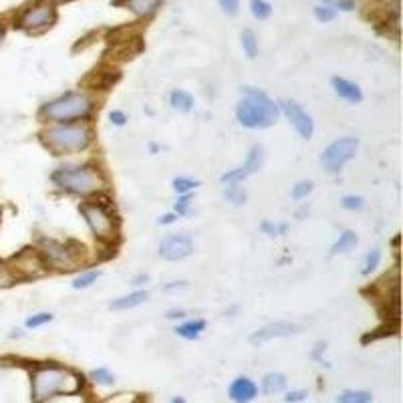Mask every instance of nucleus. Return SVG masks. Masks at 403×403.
Instances as JSON below:
<instances>
[{
  "label": "nucleus",
  "mask_w": 403,
  "mask_h": 403,
  "mask_svg": "<svg viewBox=\"0 0 403 403\" xmlns=\"http://www.w3.org/2000/svg\"><path fill=\"white\" fill-rule=\"evenodd\" d=\"M236 119L248 129H267L278 119V105L267 93L244 87V97L236 105Z\"/></svg>",
  "instance_id": "1"
},
{
  "label": "nucleus",
  "mask_w": 403,
  "mask_h": 403,
  "mask_svg": "<svg viewBox=\"0 0 403 403\" xmlns=\"http://www.w3.org/2000/svg\"><path fill=\"white\" fill-rule=\"evenodd\" d=\"M33 402L41 403L55 395H71L81 389V381L75 373L57 365H45L33 371Z\"/></svg>",
  "instance_id": "2"
},
{
  "label": "nucleus",
  "mask_w": 403,
  "mask_h": 403,
  "mask_svg": "<svg viewBox=\"0 0 403 403\" xmlns=\"http://www.w3.org/2000/svg\"><path fill=\"white\" fill-rule=\"evenodd\" d=\"M91 127L87 123H61L41 134L43 143L57 155L85 150L91 143Z\"/></svg>",
  "instance_id": "3"
},
{
  "label": "nucleus",
  "mask_w": 403,
  "mask_h": 403,
  "mask_svg": "<svg viewBox=\"0 0 403 403\" xmlns=\"http://www.w3.org/2000/svg\"><path fill=\"white\" fill-rule=\"evenodd\" d=\"M52 182L71 194H79V196L99 194L105 188V178H103L99 168H95V166L57 169L52 174Z\"/></svg>",
  "instance_id": "4"
},
{
  "label": "nucleus",
  "mask_w": 403,
  "mask_h": 403,
  "mask_svg": "<svg viewBox=\"0 0 403 403\" xmlns=\"http://www.w3.org/2000/svg\"><path fill=\"white\" fill-rule=\"evenodd\" d=\"M91 111H93L91 97L83 91H77L47 103L41 115L49 121H73V119H87L91 115Z\"/></svg>",
  "instance_id": "5"
},
{
  "label": "nucleus",
  "mask_w": 403,
  "mask_h": 403,
  "mask_svg": "<svg viewBox=\"0 0 403 403\" xmlns=\"http://www.w3.org/2000/svg\"><path fill=\"white\" fill-rule=\"evenodd\" d=\"M81 214L85 222L89 224L91 232L95 234L101 242H113L118 238V224L113 214L109 212L107 206H103L101 202H85L81 206Z\"/></svg>",
  "instance_id": "6"
},
{
  "label": "nucleus",
  "mask_w": 403,
  "mask_h": 403,
  "mask_svg": "<svg viewBox=\"0 0 403 403\" xmlns=\"http://www.w3.org/2000/svg\"><path fill=\"white\" fill-rule=\"evenodd\" d=\"M357 150H359V141L355 137H341L320 153V164L329 174H337L349 160L355 157Z\"/></svg>",
  "instance_id": "7"
},
{
  "label": "nucleus",
  "mask_w": 403,
  "mask_h": 403,
  "mask_svg": "<svg viewBox=\"0 0 403 403\" xmlns=\"http://www.w3.org/2000/svg\"><path fill=\"white\" fill-rule=\"evenodd\" d=\"M38 252H41L45 264H50L55 269L71 270L79 264V252L71 250L67 244L57 242V240H43Z\"/></svg>",
  "instance_id": "8"
},
{
  "label": "nucleus",
  "mask_w": 403,
  "mask_h": 403,
  "mask_svg": "<svg viewBox=\"0 0 403 403\" xmlns=\"http://www.w3.org/2000/svg\"><path fill=\"white\" fill-rule=\"evenodd\" d=\"M262 166H264V148H262V146H254L250 153H248V157H246V162H244V166L232 169V171H228V174H224V176L220 178V182L228 185H238L240 182H244L248 176L260 171Z\"/></svg>",
  "instance_id": "9"
},
{
  "label": "nucleus",
  "mask_w": 403,
  "mask_h": 403,
  "mask_svg": "<svg viewBox=\"0 0 403 403\" xmlns=\"http://www.w3.org/2000/svg\"><path fill=\"white\" fill-rule=\"evenodd\" d=\"M45 267H47V264H45V260H43L41 252L31 250V248L18 252L17 256L13 258V262H10V270H13V274H15V276H20V278L38 276V274H43V272H45Z\"/></svg>",
  "instance_id": "10"
},
{
  "label": "nucleus",
  "mask_w": 403,
  "mask_h": 403,
  "mask_svg": "<svg viewBox=\"0 0 403 403\" xmlns=\"http://www.w3.org/2000/svg\"><path fill=\"white\" fill-rule=\"evenodd\" d=\"M281 107H283V113L288 119V123L297 129V134L301 135L302 139H311L313 134H315V123L301 105L297 101L285 99L281 101Z\"/></svg>",
  "instance_id": "11"
},
{
  "label": "nucleus",
  "mask_w": 403,
  "mask_h": 403,
  "mask_svg": "<svg viewBox=\"0 0 403 403\" xmlns=\"http://www.w3.org/2000/svg\"><path fill=\"white\" fill-rule=\"evenodd\" d=\"M55 22V8L50 4H36L33 8H27L20 17V27L24 31H41Z\"/></svg>",
  "instance_id": "12"
},
{
  "label": "nucleus",
  "mask_w": 403,
  "mask_h": 403,
  "mask_svg": "<svg viewBox=\"0 0 403 403\" xmlns=\"http://www.w3.org/2000/svg\"><path fill=\"white\" fill-rule=\"evenodd\" d=\"M299 325L295 323H286V320H278V323H270L267 327H262L260 331L252 333L250 335V343L252 345H264L269 343L272 339H278V337H288L299 333Z\"/></svg>",
  "instance_id": "13"
},
{
  "label": "nucleus",
  "mask_w": 403,
  "mask_h": 403,
  "mask_svg": "<svg viewBox=\"0 0 403 403\" xmlns=\"http://www.w3.org/2000/svg\"><path fill=\"white\" fill-rule=\"evenodd\" d=\"M192 250H194V246H192L190 236H168V238L162 240V244H160V254H162V258L171 260V262L182 260L185 256H190Z\"/></svg>",
  "instance_id": "14"
},
{
  "label": "nucleus",
  "mask_w": 403,
  "mask_h": 403,
  "mask_svg": "<svg viewBox=\"0 0 403 403\" xmlns=\"http://www.w3.org/2000/svg\"><path fill=\"white\" fill-rule=\"evenodd\" d=\"M228 395L234 403H250L258 395V387L248 377H238L228 389Z\"/></svg>",
  "instance_id": "15"
},
{
  "label": "nucleus",
  "mask_w": 403,
  "mask_h": 403,
  "mask_svg": "<svg viewBox=\"0 0 403 403\" xmlns=\"http://www.w3.org/2000/svg\"><path fill=\"white\" fill-rule=\"evenodd\" d=\"M333 89H335V93L341 99L349 101V103H361V101H363V93H361V89H359V85L353 83V81L335 77V79H333Z\"/></svg>",
  "instance_id": "16"
},
{
  "label": "nucleus",
  "mask_w": 403,
  "mask_h": 403,
  "mask_svg": "<svg viewBox=\"0 0 403 403\" xmlns=\"http://www.w3.org/2000/svg\"><path fill=\"white\" fill-rule=\"evenodd\" d=\"M118 77L119 75L115 69L103 67L91 73V77L87 79V85H91V87H95V89H107V87H111V85L118 81Z\"/></svg>",
  "instance_id": "17"
},
{
  "label": "nucleus",
  "mask_w": 403,
  "mask_h": 403,
  "mask_svg": "<svg viewBox=\"0 0 403 403\" xmlns=\"http://www.w3.org/2000/svg\"><path fill=\"white\" fill-rule=\"evenodd\" d=\"M148 290H135L132 295H125V297H119L115 301L111 302L109 306L115 309V311H127V309H134V306H139L143 302L148 301Z\"/></svg>",
  "instance_id": "18"
},
{
  "label": "nucleus",
  "mask_w": 403,
  "mask_h": 403,
  "mask_svg": "<svg viewBox=\"0 0 403 403\" xmlns=\"http://www.w3.org/2000/svg\"><path fill=\"white\" fill-rule=\"evenodd\" d=\"M169 105L180 113H188L194 107V97L184 89H176V91L169 93Z\"/></svg>",
  "instance_id": "19"
},
{
  "label": "nucleus",
  "mask_w": 403,
  "mask_h": 403,
  "mask_svg": "<svg viewBox=\"0 0 403 403\" xmlns=\"http://www.w3.org/2000/svg\"><path fill=\"white\" fill-rule=\"evenodd\" d=\"M162 0H125V6L137 17H150L157 10Z\"/></svg>",
  "instance_id": "20"
},
{
  "label": "nucleus",
  "mask_w": 403,
  "mask_h": 403,
  "mask_svg": "<svg viewBox=\"0 0 403 403\" xmlns=\"http://www.w3.org/2000/svg\"><path fill=\"white\" fill-rule=\"evenodd\" d=\"M206 329V320L204 319H194V320H185L182 325L176 327V333L184 339H198L202 335V331Z\"/></svg>",
  "instance_id": "21"
},
{
  "label": "nucleus",
  "mask_w": 403,
  "mask_h": 403,
  "mask_svg": "<svg viewBox=\"0 0 403 403\" xmlns=\"http://www.w3.org/2000/svg\"><path fill=\"white\" fill-rule=\"evenodd\" d=\"M285 387L286 379L283 373H269V375H264V379H262V389H264V393H269V395L281 393Z\"/></svg>",
  "instance_id": "22"
},
{
  "label": "nucleus",
  "mask_w": 403,
  "mask_h": 403,
  "mask_svg": "<svg viewBox=\"0 0 403 403\" xmlns=\"http://www.w3.org/2000/svg\"><path fill=\"white\" fill-rule=\"evenodd\" d=\"M357 244V234L353 232V230H345L343 234L339 236V240H337L335 244H333V254H339V252H347L351 250L353 246Z\"/></svg>",
  "instance_id": "23"
},
{
  "label": "nucleus",
  "mask_w": 403,
  "mask_h": 403,
  "mask_svg": "<svg viewBox=\"0 0 403 403\" xmlns=\"http://www.w3.org/2000/svg\"><path fill=\"white\" fill-rule=\"evenodd\" d=\"M373 395L369 391H343L339 397H337V403H371Z\"/></svg>",
  "instance_id": "24"
},
{
  "label": "nucleus",
  "mask_w": 403,
  "mask_h": 403,
  "mask_svg": "<svg viewBox=\"0 0 403 403\" xmlns=\"http://www.w3.org/2000/svg\"><path fill=\"white\" fill-rule=\"evenodd\" d=\"M379 262H381V250H379V248H373L371 252H367V256H365V260H363L361 274H363V276H369L371 272L379 267Z\"/></svg>",
  "instance_id": "25"
},
{
  "label": "nucleus",
  "mask_w": 403,
  "mask_h": 403,
  "mask_svg": "<svg viewBox=\"0 0 403 403\" xmlns=\"http://www.w3.org/2000/svg\"><path fill=\"white\" fill-rule=\"evenodd\" d=\"M242 49H244L248 59H256V55H258V41H256V36H254L252 31H244L242 33Z\"/></svg>",
  "instance_id": "26"
},
{
  "label": "nucleus",
  "mask_w": 403,
  "mask_h": 403,
  "mask_svg": "<svg viewBox=\"0 0 403 403\" xmlns=\"http://www.w3.org/2000/svg\"><path fill=\"white\" fill-rule=\"evenodd\" d=\"M101 276V270H89L85 274H79L73 281V288H89L93 283H97V278Z\"/></svg>",
  "instance_id": "27"
},
{
  "label": "nucleus",
  "mask_w": 403,
  "mask_h": 403,
  "mask_svg": "<svg viewBox=\"0 0 403 403\" xmlns=\"http://www.w3.org/2000/svg\"><path fill=\"white\" fill-rule=\"evenodd\" d=\"M89 377H91L97 386H113V383H115V375L109 369H105V367L91 371Z\"/></svg>",
  "instance_id": "28"
},
{
  "label": "nucleus",
  "mask_w": 403,
  "mask_h": 403,
  "mask_svg": "<svg viewBox=\"0 0 403 403\" xmlns=\"http://www.w3.org/2000/svg\"><path fill=\"white\" fill-rule=\"evenodd\" d=\"M250 10H252V15L258 18V20H264V18L270 17V13H272V6H270L267 0H252Z\"/></svg>",
  "instance_id": "29"
},
{
  "label": "nucleus",
  "mask_w": 403,
  "mask_h": 403,
  "mask_svg": "<svg viewBox=\"0 0 403 403\" xmlns=\"http://www.w3.org/2000/svg\"><path fill=\"white\" fill-rule=\"evenodd\" d=\"M224 198L234 206H242L246 202V194L238 185H228V190H224Z\"/></svg>",
  "instance_id": "30"
},
{
  "label": "nucleus",
  "mask_w": 403,
  "mask_h": 403,
  "mask_svg": "<svg viewBox=\"0 0 403 403\" xmlns=\"http://www.w3.org/2000/svg\"><path fill=\"white\" fill-rule=\"evenodd\" d=\"M313 192V182H299V184L292 188V192H290V196H292V200H304L309 194Z\"/></svg>",
  "instance_id": "31"
},
{
  "label": "nucleus",
  "mask_w": 403,
  "mask_h": 403,
  "mask_svg": "<svg viewBox=\"0 0 403 403\" xmlns=\"http://www.w3.org/2000/svg\"><path fill=\"white\" fill-rule=\"evenodd\" d=\"M200 182H196V180H190V178H176L174 180V190L178 192V194H188L190 190H194V188H198Z\"/></svg>",
  "instance_id": "32"
},
{
  "label": "nucleus",
  "mask_w": 403,
  "mask_h": 403,
  "mask_svg": "<svg viewBox=\"0 0 403 403\" xmlns=\"http://www.w3.org/2000/svg\"><path fill=\"white\" fill-rule=\"evenodd\" d=\"M52 320V315L50 313H36L33 317L27 319V329H36V327H43Z\"/></svg>",
  "instance_id": "33"
},
{
  "label": "nucleus",
  "mask_w": 403,
  "mask_h": 403,
  "mask_svg": "<svg viewBox=\"0 0 403 403\" xmlns=\"http://www.w3.org/2000/svg\"><path fill=\"white\" fill-rule=\"evenodd\" d=\"M341 206L345 210H361L363 208V198L361 196H345L343 202H341Z\"/></svg>",
  "instance_id": "34"
},
{
  "label": "nucleus",
  "mask_w": 403,
  "mask_h": 403,
  "mask_svg": "<svg viewBox=\"0 0 403 403\" xmlns=\"http://www.w3.org/2000/svg\"><path fill=\"white\" fill-rule=\"evenodd\" d=\"M325 2V6H329V8H341V10H353L355 8V2L353 0H323Z\"/></svg>",
  "instance_id": "35"
},
{
  "label": "nucleus",
  "mask_w": 403,
  "mask_h": 403,
  "mask_svg": "<svg viewBox=\"0 0 403 403\" xmlns=\"http://www.w3.org/2000/svg\"><path fill=\"white\" fill-rule=\"evenodd\" d=\"M286 228H288L286 224H272V222H264V224H262V230H264L269 236L285 234Z\"/></svg>",
  "instance_id": "36"
},
{
  "label": "nucleus",
  "mask_w": 403,
  "mask_h": 403,
  "mask_svg": "<svg viewBox=\"0 0 403 403\" xmlns=\"http://www.w3.org/2000/svg\"><path fill=\"white\" fill-rule=\"evenodd\" d=\"M315 17H317V20H320V22H329V20L335 18V10L329 8V6H317V8H315Z\"/></svg>",
  "instance_id": "37"
},
{
  "label": "nucleus",
  "mask_w": 403,
  "mask_h": 403,
  "mask_svg": "<svg viewBox=\"0 0 403 403\" xmlns=\"http://www.w3.org/2000/svg\"><path fill=\"white\" fill-rule=\"evenodd\" d=\"M15 274H13V270L10 267H4V264H0V286H10L15 283Z\"/></svg>",
  "instance_id": "38"
},
{
  "label": "nucleus",
  "mask_w": 403,
  "mask_h": 403,
  "mask_svg": "<svg viewBox=\"0 0 403 403\" xmlns=\"http://www.w3.org/2000/svg\"><path fill=\"white\" fill-rule=\"evenodd\" d=\"M190 202H192V196L182 194V198H180V200H178V204H176V214H188Z\"/></svg>",
  "instance_id": "39"
},
{
  "label": "nucleus",
  "mask_w": 403,
  "mask_h": 403,
  "mask_svg": "<svg viewBox=\"0 0 403 403\" xmlns=\"http://www.w3.org/2000/svg\"><path fill=\"white\" fill-rule=\"evenodd\" d=\"M218 2L226 15H236L238 13V0H218Z\"/></svg>",
  "instance_id": "40"
},
{
  "label": "nucleus",
  "mask_w": 403,
  "mask_h": 403,
  "mask_svg": "<svg viewBox=\"0 0 403 403\" xmlns=\"http://www.w3.org/2000/svg\"><path fill=\"white\" fill-rule=\"evenodd\" d=\"M109 119H111V123H115V125H125V121H127V115L123 113V111H111L109 113Z\"/></svg>",
  "instance_id": "41"
},
{
  "label": "nucleus",
  "mask_w": 403,
  "mask_h": 403,
  "mask_svg": "<svg viewBox=\"0 0 403 403\" xmlns=\"http://www.w3.org/2000/svg\"><path fill=\"white\" fill-rule=\"evenodd\" d=\"M286 402L295 403V402H302V400H306V391H290L288 395L285 397Z\"/></svg>",
  "instance_id": "42"
},
{
  "label": "nucleus",
  "mask_w": 403,
  "mask_h": 403,
  "mask_svg": "<svg viewBox=\"0 0 403 403\" xmlns=\"http://www.w3.org/2000/svg\"><path fill=\"white\" fill-rule=\"evenodd\" d=\"M185 313L184 311H169L168 319H184Z\"/></svg>",
  "instance_id": "43"
},
{
  "label": "nucleus",
  "mask_w": 403,
  "mask_h": 403,
  "mask_svg": "<svg viewBox=\"0 0 403 403\" xmlns=\"http://www.w3.org/2000/svg\"><path fill=\"white\" fill-rule=\"evenodd\" d=\"M176 214H166L164 218H160V224H171V222H176Z\"/></svg>",
  "instance_id": "44"
},
{
  "label": "nucleus",
  "mask_w": 403,
  "mask_h": 403,
  "mask_svg": "<svg viewBox=\"0 0 403 403\" xmlns=\"http://www.w3.org/2000/svg\"><path fill=\"white\" fill-rule=\"evenodd\" d=\"M143 283H148V276H146V274H139V276H135V278H134V285L135 286L143 285Z\"/></svg>",
  "instance_id": "45"
},
{
  "label": "nucleus",
  "mask_w": 403,
  "mask_h": 403,
  "mask_svg": "<svg viewBox=\"0 0 403 403\" xmlns=\"http://www.w3.org/2000/svg\"><path fill=\"white\" fill-rule=\"evenodd\" d=\"M185 283H180V285H168L166 286V290H176V288H185Z\"/></svg>",
  "instance_id": "46"
},
{
  "label": "nucleus",
  "mask_w": 403,
  "mask_h": 403,
  "mask_svg": "<svg viewBox=\"0 0 403 403\" xmlns=\"http://www.w3.org/2000/svg\"><path fill=\"white\" fill-rule=\"evenodd\" d=\"M171 403H185V402H184V400H180V397H176V400H174Z\"/></svg>",
  "instance_id": "47"
},
{
  "label": "nucleus",
  "mask_w": 403,
  "mask_h": 403,
  "mask_svg": "<svg viewBox=\"0 0 403 403\" xmlns=\"http://www.w3.org/2000/svg\"><path fill=\"white\" fill-rule=\"evenodd\" d=\"M2 36H4V29H2V24H0V41H2Z\"/></svg>",
  "instance_id": "48"
},
{
  "label": "nucleus",
  "mask_w": 403,
  "mask_h": 403,
  "mask_svg": "<svg viewBox=\"0 0 403 403\" xmlns=\"http://www.w3.org/2000/svg\"><path fill=\"white\" fill-rule=\"evenodd\" d=\"M0 218H2V216H0Z\"/></svg>",
  "instance_id": "49"
}]
</instances>
